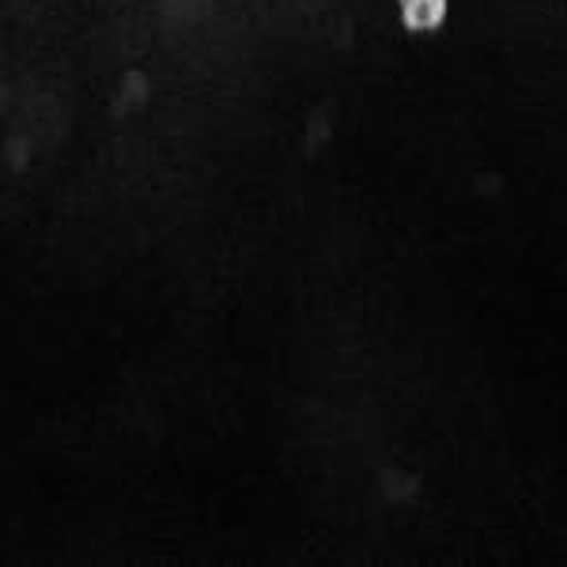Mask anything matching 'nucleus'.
<instances>
[{
    "mask_svg": "<svg viewBox=\"0 0 567 567\" xmlns=\"http://www.w3.org/2000/svg\"><path fill=\"white\" fill-rule=\"evenodd\" d=\"M401 27L413 34H435L451 16V0H398Z\"/></svg>",
    "mask_w": 567,
    "mask_h": 567,
    "instance_id": "f257e3e1",
    "label": "nucleus"
}]
</instances>
